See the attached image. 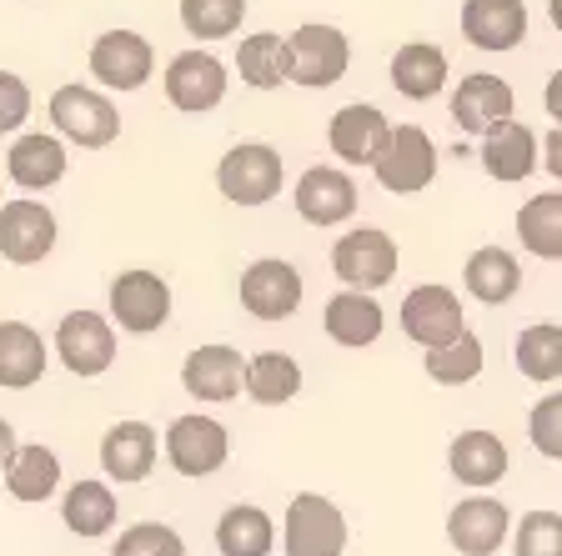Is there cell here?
<instances>
[{
  "instance_id": "1",
  "label": "cell",
  "mask_w": 562,
  "mask_h": 556,
  "mask_svg": "<svg viewBox=\"0 0 562 556\" xmlns=\"http://www.w3.org/2000/svg\"><path fill=\"white\" fill-rule=\"evenodd\" d=\"M46 116H50V126H56V136L70 140V146H81V151H101V146H111V140L121 136L116 101L105 91H95V86H81V81L56 86Z\"/></svg>"
},
{
  "instance_id": "2",
  "label": "cell",
  "mask_w": 562,
  "mask_h": 556,
  "mask_svg": "<svg viewBox=\"0 0 562 556\" xmlns=\"http://www.w3.org/2000/svg\"><path fill=\"white\" fill-rule=\"evenodd\" d=\"M281 185H286V166H281L277 146H267V140H236L216 161V191L232 206H267V201L281 196Z\"/></svg>"
},
{
  "instance_id": "3",
  "label": "cell",
  "mask_w": 562,
  "mask_h": 556,
  "mask_svg": "<svg viewBox=\"0 0 562 556\" xmlns=\"http://www.w3.org/2000/svg\"><path fill=\"white\" fill-rule=\"evenodd\" d=\"M281 552L286 556H341L347 552V517L322 491H296L281 517Z\"/></svg>"
},
{
  "instance_id": "4",
  "label": "cell",
  "mask_w": 562,
  "mask_h": 556,
  "mask_svg": "<svg viewBox=\"0 0 562 556\" xmlns=\"http://www.w3.org/2000/svg\"><path fill=\"white\" fill-rule=\"evenodd\" d=\"M397 266H402V251L382 226H357V231L337 236V246H331V271H337V281L347 291H367L372 296V291L392 286Z\"/></svg>"
},
{
  "instance_id": "5",
  "label": "cell",
  "mask_w": 562,
  "mask_h": 556,
  "mask_svg": "<svg viewBox=\"0 0 562 556\" xmlns=\"http://www.w3.org/2000/svg\"><path fill=\"white\" fill-rule=\"evenodd\" d=\"M105 306H111L105 311L111 326H121L131 337H151V331H161L171 321V286H166V276H156L146 266L121 271L111 281V291H105Z\"/></svg>"
},
{
  "instance_id": "6",
  "label": "cell",
  "mask_w": 562,
  "mask_h": 556,
  "mask_svg": "<svg viewBox=\"0 0 562 556\" xmlns=\"http://www.w3.org/2000/svg\"><path fill=\"white\" fill-rule=\"evenodd\" d=\"M372 175L392 196H417V191H427L437 181V140L422 126H392L386 151L376 156Z\"/></svg>"
},
{
  "instance_id": "7",
  "label": "cell",
  "mask_w": 562,
  "mask_h": 556,
  "mask_svg": "<svg viewBox=\"0 0 562 556\" xmlns=\"http://www.w3.org/2000/svg\"><path fill=\"white\" fill-rule=\"evenodd\" d=\"M292 46V86H306V91H327L347 76L351 66V41L327 21H306L286 35Z\"/></svg>"
},
{
  "instance_id": "8",
  "label": "cell",
  "mask_w": 562,
  "mask_h": 556,
  "mask_svg": "<svg viewBox=\"0 0 562 556\" xmlns=\"http://www.w3.org/2000/svg\"><path fill=\"white\" fill-rule=\"evenodd\" d=\"M161 86H166V101H171L181 116H206V111H216V105L226 101L232 76H226V66L211 56V50L191 46V50H181V56H171Z\"/></svg>"
},
{
  "instance_id": "9",
  "label": "cell",
  "mask_w": 562,
  "mask_h": 556,
  "mask_svg": "<svg viewBox=\"0 0 562 556\" xmlns=\"http://www.w3.org/2000/svg\"><path fill=\"white\" fill-rule=\"evenodd\" d=\"M232 456V436L216 417H201V411H187L166 427V462L181 476L201 481V476H216Z\"/></svg>"
},
{
  "instance_id": "10",
  "label": "cell",
  "mask_w": 562,
  "mask_h": 556,
  "mask_svg": "<svg viewBox=\"0 0 562 556\" xmlns=\"http://www.w3.org/2000/svg\"><path fill=\"white\" fill-rule=\"evenodd\" d=\"M236 296H241L246 316H257V321H286V316H296L306 286H302V271H296L292 261H281V256H261V261H251V266L241 271Z\"/></svg>"
},
{
  "instance_id": "11",
  "label": "cell",
  "mask_w": 562,
  "mask_h": 556,
  "mask_svg": "<svg viewBox=\"0 0 562 556\" xmlns=\"http://www.w3.org/2000/svg\"><path fill=\"white\" fill-rule=\"evenodd\" d=\"M468 331V316H462V296L452 286H412L407 302H402V337L417 341L422 351H437L447 341H457Z\"/></svg>"
},
{
  "instance_id": "12",
  "label": "cell",
  "mask_w": 562,
  "mask_h": 556,
  "mask_svg": "<svg viewBox=\"0 0 562 556\" xmlns=\"http://www.w3.org/2000/svg\"><path fill=\"white\" fill-rule=\"evenodd\" d=\"M56 211L35 196H15L0 206V256L11 266H41L56 251Z\"/></svg>"
},
{
  "instance_id": "13",
  "label": "cell",
  "mask_w": 562,
  "mask_h": 556,
  "mask_svg": "<svg viewBox=\"0 0 562 556\" xmlns=\"http://www.w3.org/2000/svg\"><path fill=\"white\" fill-rule=\"evenodd\" d=\"M50 351L60 356V366L70 376H101L116 361V326L101 311H66L56 326V341Z\"/></svg>"
},
{
  "instance_id": "14",
  "label": "cell",
  "mask_w": 562,
  "mask_h": 556,
  "mask_svg": "<svg viewBox=\"0 0 562 556\" xmlns=\"http://www.w3.org/2000/svg\"><path fill=\"white\" fill-rule=\"evenodd\" d=\"M156 70V50L140 31H101L91 41V76L101 91H140Z\"/></svg>"
},
{
  "instance_id": "15",
  "label": "cell",
  "mask_w": 562,
  "mask_h": 556,
  "mask_svg": "<svg viewBox=\"0 0 562 556\" xmlns=\"http://www.w3.org/2000/svg\"><path fill=\"white\" fill-rule=\"evenodd\" d=\"M296 216L316 231H327V226H341V220L357 216V181H351L341 166H306L296 175Z\"/></svg>"
},
{
  "instance_id": "16",
  "label": "cell",
  "mask_w": 562,
  "mask_h": 556,
  "mask_svg": "<svg viewBox=\"0 0 562 556\" xmlns=\"http://www.w3.org/2000/svg\"><path fill=\"white\" fill-rule=\"evenodd\" d=\"M507 536H513V511L497 497H487V491H472L447 517V542L462 556H497Z\"/></svg>"
},
{
  "instance_id": "17",
  "label": "cell",
  "mask_w": 562,
  "mask_h": 556,
  "mask_svg": "<svg viewBox=\"0 0 562 556\" xmlns=\"http://www.w3.org/2000/svg\"><path fill=\"white\" fill-rule=\"evenodd\" d=\"M386 136H392V121L367 101L341 105L327 126V146L341 166H376V156L386 151Z\"/></svg>"
},
{
  "instance_id": "18",
  "label": "cell",
  "mask_w": 562,
  "mask_h": 556,
  "mask_svg": "<svg viewBox=\"0 0 562 556\" xmlns=\"http://www.w3.org/2000/svg\"><path fill=\"white\" fill-rule=\"evenodd\" d=\"M457 25H462L468 46L503 56V50H517L527 41V5L522 0H462Z\"/></svg>"
},
{
  "instance_id": "19",
  "label": "cell",
  "mask_w": 562,
  "mask_h": 556,
  "mask_svg": "<svg viewBox=\"0 0 562 556\" xmlns=\"http://www.w3.org/2000/svg\"><path fill=\"white\" fill-rule=\"evenodd\" d=\"M482 140V171L492 175V181H503V185H517L527 181V175L542 166V140L538 131L527 126V121H497V126L487 131Z\"/></svg>"
},
{
  "instance_id": "20",
  "label": "cell",
  "mask_w": 562,
  "mask_h": 556,
  "mask_svg": "<svg viewBox=\"0 0 562 556\" xmlns=\"http://www.w3.org/2000/svg\"><path fill=\"white\" fill-rule=\"evenodd\" d=\"M513 86L503 81V76H487V70H477V76H462L452 91V121L462 136H487L497 121H513Z\"/></svg>"
},
{
  "instance_id": "21",
  "label": "cell",
  "mask_w": 562,
  "mask_h": 556,
  "mask_svg": "<svg viewBox=\"0 0 562 556\" xmlns=\"http://www.w3.org/2000/svg\"><path fill=\"white\" fill-rule=\"evenodd\" d=\"M241 351L226 347V341H211V347H196L187 361H181V386H187V396H196V401H236L241 396Z\"/></svg>"
},
{
  "instance_id": "22",
  "label": "cell",
  "mask_w": 562,
  "mask_h": 556,
  "mask_svg": "<svg viewBox=\"0 0 562 556\" xmlns=\"http://www.w3.org/2000/svg\"><path fill=\"white\" fill-rule=\"evenodd\" d=\"M5 171H11V181L21 191H50L70 171L66 140L50 136V131H25V136H15L11 156H5Z\"/></svg>"
},
{
  "instance_id": "23",
  "label": "cell",
  "mask_w": 562,
  "mask_h": 556,
  "mask_svg": "<svg viewBox=\"0 0 562 556\" xmlns=\"http://www.w3.org/2000/svg\"><path fill=\"white\" fill-rule=\"evenodd\" d=\"M156 456H161V441H156V431L146 427V421H116V427H105L101 436V472L111 476V481H146L156 466Z\"/></svg>"
},
{
  "instance_id": "24",
  "label": "cell",
  "mask_w": 562,
  "mask_h": 556,
  "mask_svg": "<svg viewBox=\"0 0 562 556\" xmlns=\"http://www.w3.org/2000/svg\"><path fill=\"white\" fill-rule=\"evenodd\" d=\"M447 466H452V476L462 481V487L487 491V487H497V481L507 476L513 456H507V441L497 436V431L472 427V431H462V436L447 446Z\"/></svg>"
},
{
  "instance_id": "25",
  "label": "cell",
  "mask_w": 562,
  "mask_h": 556,
  "mask_svg": "<svg viewBox=\"0 0 562 556\" xmlns=\"http://www.w3.org/2000/svg\"><path fill=\"white\" fill-rule=\"evenodd\" d=\"M382 326H386V311L367 291H337V296L322 306V331L347 351L372 347V341L382 337Z\"/></svg>"
},
{
  "instance_id": "26",
  "label": "cell",
  "mask_w": 562,
  "mask_h": 556,
  "mask_svg": "<svg viewBox=\"0 0 562 556\" xmlns=\"http://www.w3.org/2000/svg\"><path fill=\"white\" fill-rule=\"evenodd\" d=\"M386 76H392L397 95H407V101H432V95H442L452 66H447V50H437L432 41H407V46L392 56Z\"/></svg>"
},
{
  "instance_id": "27",
  "label": "cell",
  "mask_w": 562,
  "mask_h": 556,
  "mask_svg": "<svg viewBox=\"0 0 562 556\" xmlns=\"http://www.w3.org/2000/svg\"><path fill=\"white\" fill-rule=\"evenodd\" d=\"M462 286L482 306H507L517 296V286H522V266H517V256L507 246H482L462 266Z\"/></svg>"
},
{
  "instance_id": "28",
  "label": "cell",
  "mask_w": 562,
  "mask_h": 556,
  "mask_svg": "<svg viewBox=\"0 0 562 556\" xmlns=\"http://www.w3.org/2000/svg\"><path fill=\"white\" fill-rule=\"evenodd\" d=\"M50 366V347L41 341V331L25 321H0V386L25 392L46 376Z\"/></svg>"
},
{
  "instance_id": "29",
  "label": "cell",
  "mask_w": 562,
  "mask_h": 556,
  "mask_svg": "<svg viewBox=\"0 0 562 556\" xmlns=\"http://www.w3.org/2000/svg\"><path fill=\"white\" fill-rule=\"evenodd\" d=\"M236 76H241L251 91H281V86L292 81V46H286V35H277V31L241 35V46H236Z\"/></svg>"
},
{
  "instance_id": "30",
  "label": "cell",
  "mask_w": 562,
  "mask_h": 556,
  "mask_svg": "<svg viewBox=\"0 0 562 556\" xmlns=\"http://www.w3.org/2000/svg\"><path fill=\"white\" fill-rule=\"evenodd\" d=\"M0 476H5V491H11L15 501L41 507V501H50L60 491V456L50 452V446H41V441H25V446H15L11 466Z\"/></svg>"
},
{
  "instance_id": "31",
  "label": "cell",
  "mask_w": 562,
  "mask_h": 556,
  "mask_svg": "<svg viewBox=\"0 0 562 556\" xmlns=\"http://www.w3.org/2000/svg\"><path fill=\"white\" fill-rule=\"evenodd\" d=\"M241 392L257 406H286L302 396V366L286 351H257V356H246Z\"/></svg>"
},
{
  "instance_id": "32",
  "label": "cell",
  "mask_w": 562,
  "mask_h": 556,
  "mask_svg": "<svg viewBox=\"0 0 562 556\" xmlns=\"http://www.w3.org/2000/svg\"><path fill=\"white\" fill-rule=\"evenodd\" d=\"M277 546V522L251 501H236L216 522V552L222 556H271Z\"/></svg>"
},
{
  "instance_id": "33",
  "label": "cell",
  "mask_w": 562,
  "mask_h": 556,
  "mask_svg": "<svg viewBox=\"0 0 562 556\" xmlns=\"http://www.w3.org/2000/svg\"><path fill=\"white\" fill-rule=\"evenodd\" d=\"M60 517H66V532L70 536H105L111 526H116V491L105 487V481H76V487L66 491V501H60Z\"/></svg>"
},
{
  "instance_id": "34",
  "label": "cell",
  "mask_w": 562,
  "mask_h": 556,
  "mask_svg": "<svg viewBox=\"0 0 562 556\" xmlns=\"http://www.w3.org/2000/svg\"><path fill=\"white\" fill-rule=\"evenodd\" d=\"M517 236H522L527 256L562 261V191H542V196L522 201V211H517Z\"/></svg>"
},
{
  "instance_id": "35",
  "label": "cell",
  "mask_w": 562,
  "mask_h": 556,
  "mask_svg": "<svg viewBox=\"0 0 562 556\" xmlns=\"http://www.w3.org/2000/svg\"><path fill=\"white\" fill-rule=\"evenodd\" d=\"M513 366L522 371L527 382H558L562 376V326L558 321H532L517 331L513 341Z\"/></svg>"
},
{
  "instance_id": "36",
  "label": "cell",
  "mask_w": 562,
  "mask_h": 556,
  "mask_svg": "<svg viewBox=\"0 0 562 556\" xmlns=\"http://www.w3.org/2000/svg\"><path fill=\"white\" fill-rule=\"evenodd\" d=\"M422 371H427L437 386H468V382H477V376H482V337L462 331L457 341L427 351V356H422Z\"/></svg>"
},
{
  "instance_id": "37",
  "label": "cell",
  "mask_w": 562,
  "mask_h": 556,
  "mask_svg": "<svg viewBox=\"0 0 562 556\" xmlns=\"http://www.w3.org/2000/svg\"><path fill=\"white\" fill-rule=\"evenodd\" d=\"M241 21H246V0H181V25H187V35H196L201 46L236 35Z\"/></svg>"
},
{
  "instance_id": "38",
  "label": "cell",
  "mask_w": 562,
  "mask_h": 556,
  "mask_svg": "<svg viewBox=\"0 0 562 556\" xmlns=\"http://www.w3.org/2000/svg\"><path fill=\"white\" fill-rule=\"evenodd\" d=\"M111 556H187V542L166 522H136L116 536Z\"/></svg>"
},
{
  "instance_id": "39",
  "label": "cell",
  "mask_w": 562,
  "mask_h": 556,
  "mask_svg": "<svg viewBox=\"0 0 562 556\" xmlns=\"http://www.w3.org/2000/svg\"><path fill=\"white\" fill-rule=\"evenodd\" d=\"M513 556H562V517L558 511H527L513 532Z\"/></svg>"
},
{
  "instance_id": "40",
  "label": "cell",
  "mask_w": 562,
  "mask_h": 556,
  "mask_svg": "<svg viewBox=\"0 0 562 556\" xmlns=\"http://www.w3.org/2000/svg\"><path fill=\"white\" fill-rule=\"evenodd\" d=\"M527 441H532L548 462H562V392L542 396V401L527 411Z\"/></svg>"
},
{
  "instance_id": "41",
  "label": "cell",
  "mask_w": 562,
  "mask_h": 556,
  "mask_svg": "<svg viewBox=\"0 0 562 556\" xmlns=\"http://www.w3.org/2000/svg\"><path fill=\"white\" fill-rule=\"evenodd\" d=\"M25 121H31V86L15 70H0V136H15Z\"/></svg>"
},
{
  "instance_id": "42",
  "label": "cell",
  "mask_w": 562,
  "mask_h": 556,
  "mask_svg": "<svg viewBox=\"0 0 562 556\" xmlns=\"http://www.w3.org/2000/svg\"><path fill=\"white\" fill-rule=\"evenodd\" d=\"M542 111L552 116V126H562V66L548 76V86H542Z\"/></svg>"
},
{
  "instance_id": "43",
  "label": "cell",
  "mask_w": 562,
  "mask_h": 556,
  "mask_svg": "<svg viewBox=\"0 0 562 556\" xmlns=\"http://www.w3.org/2000/svg\"><path fill=\"white\" fill-rule=\"evenodd\" d=\"M542 166L562 181V126H552L548 136H542Z\"/></svg>"
},
{
  "instance_id": "44",
  "label": "cell",
  "mask_w": 562,
  "mask_h": 556,
  "mask_svg": "<svg viewBox=\"0 0 562 556\" xmlns=\"http://www.w3.org/2000/svg\"><path fill=\"white\" fill-rule=\"evenodd\" d=\"M15 446H21V441H15V427H11V421H5V417H0V472L11 466Z\"/></svg>"
},
{
  "instance_id": "45",
  "label": "cell",
  "mask_w": 562,
  "mask_h": 556,
  "mask_svg": "<svg viewBox=\"0 0 562 556\" xmlns=\"http://www.w3.org/2000/svg\"><path fill=\"white\" fill-rule=\"evenodd\" d=\"M548 21H552V31L562 35V0H548Z\"/></svg>"
}]
</instances>
